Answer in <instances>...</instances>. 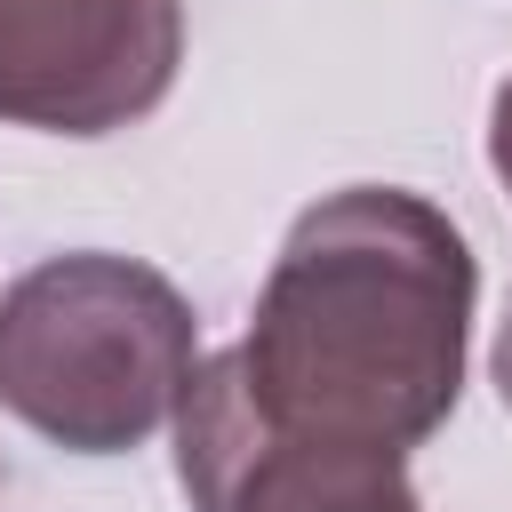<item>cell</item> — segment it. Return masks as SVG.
Returning <instances> with one entry per match:
<instances>
[{"label":"cell","mask_w":512,"mask_h":512,"mask_svg":"<svg viewBox=\"0 0 512 512\" xmlns=\"http://www.w3.org/2000/svg\"><path fill=\"white\" fill-rule=\"evenodd\" d=\"M472 296L480 264L424 192L344 184L288 224L216 376L272 432L408 456L456 416Z\"/></svg>","instance_id":"cell-1"},{"label":"cell","mask_w":512,"mask_h":512,"mask_svg":"<svg viewBox=\"0 0 512 512\" xmlns=\"http://www.w3.org/2000/svg\"><path fill=\"white\" fill-rule=\"evenodd\" d=\"M200 368L184 288L136 256L72 248L0 288V408L72 456L144 448Z\"/></svg>","instance_id":"cell-2"},{"label":"cell","mask_w":512,"mask_h":512,"mask_svg":"<svg viewBox=\"0 0 512 512\" xmlns=\"http://www.w3.org/2000/svg\"><path fill=\"white\" fill-rule=\"evenodd\" d=\"M184 0H0V128L112 136L160 112Z\"/></svg>","instance_id":"cell-3"},{"label":"cell","mask_w":512,"mask_h":512,"mask_svg":"<svg viewBox=\"0 0 512 512\" xmlns=\"http://www.w3.org/2000/svg\"><path fill=\"white\" fill-rule=\"evenodd\" d=\"M176 480L192 512H424L408 488V456L272 432L240 408L216 360H200L184 384Z\"/></svg>","instance_id":"cell-4"},{"label":"cell","mask_w":512,"mask_h":512,"mask_svg":"<svg viewBox=\"0 0 512 512\" xmlns=\"http://www.w3.org/2000/svg\"><path fill=\"white\" fill-rule=\"evenodd\" d=\"M488 168H496V184L512 192V80H504L496 104H488Z\"/></svg>","instance_id":"cell-5"},{"label":"cell","mask_w":512,"mask_h":512,"mask_svg":"<svg viewBox=\"0 0 512 512\" xmlns=\"http://www.w3.org/2000/svg\"><path fill=\"white\" fill-rule=\"evenodd\" d=\"M488 376H496V400L512 408V304H504V328H496V352H488Z\"/></svg>","instance_id":"cell-6"}]
</instances>
